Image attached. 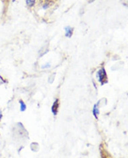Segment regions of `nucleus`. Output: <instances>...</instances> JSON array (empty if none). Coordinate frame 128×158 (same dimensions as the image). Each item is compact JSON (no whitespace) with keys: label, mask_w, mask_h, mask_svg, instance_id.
I'll return each mask as SVG.
<instances>
[{"label":"nucleus","mask_w":128,"mask_h":158,"mask_svg":"<svg viewBox=\"0 0 128 158\" xmlns=\"http://www.w3.org/2000/svg\"><path fill=\"white\" fill-rule=\"evenodd\" d=\"M2 117H3V114H2V112H1V110H0V119L2 118Z\"/></svg>","instance_id":"9d476101"},{"label":"nucleus","mask_w":128,"mask_h":158,"mask_svg":"<svg viewBox=\"0 0 128 158\" xmlns=\"http://www.w3.org/2000/svg\"><path fill=\"white\" fill-rule=\"evenodd\" d=\"M58 0H42V4L44 9H47L55 4Z\"/></svg>","instance_id":"7ed1b4c3"},{"label":"nucleus","mask_w":128,"mask_h":158,"mask_svg":"<svg viewBox=\"0 0 128 158\" xmlns=\"http://www.w3.org/2000/svg\"><path fill=\"white\" fill-rule=\"evenodd\" d=\"M51 65L49 64H45V66H42L43 69H45V68H48V67H50Z\"/></svg>","instance_id":"1a4fd4ad"},{"label":"nucleus","mask_w":128,"mask_h":158,"mask_svg":"<svg viewBox=\"0 0 128 158\" xmlns=\"http://www.w3.org/2000/svg\"><path fill=\"white\" fill-rule=\"evenodd\" d=\"M94 0H88V2H89V3H91V2H93Z\"/></svg>","instance_id":"9b49d317"},{"label":"nucleus","mask_w":128,"mask_h":158,"mask_svg":"<svg viewBox=\"0 0 128 158\" xmlns=\"http://www.w3.org/2000/svg\"><path fill=\"white\" fill-rule=\"evenodd\" d=\"M19 103L20 105H21V112H24V111L26 110V104H25L23 101H21V100H20Z\"/></svg>","instance_id":"6e6552de"},{"label":"nucleus","mask_w":128,"mask_h":158,"mask_svg":"<svg viewBox=\"0 0 128 158\" xmlns=\"http://www.w3.org/2000/svg\"><path fill=\"white\" fill-rule=\"evenodd\" d=\"M35 3H36V0H26V4L29 8L33 7L35 4Z\"/></svg>","instance_id":"0eeeda50"},{"label":"nucleus","mask_w":128,"mask_h":158,"mask_svg":"<svg viewBox=\"0 0 128 158\" xmlns=\"http://www.w3.org/2000/svg\"><path fill=\"white\" fill-rule=\"evenodd\" d=\"M97 77L102 85L108 83V76H107V73H106V71H105L104 68H102V69H100L99 71H97Z\"/></svg>","instance_id":"f257e3e1"},{"label":"nucleus","mask_w":128,"mask_h":158,"mask_svg":"<svg viewBox=\"0 0 128 158\" xmlns=\"http://www.w3.org/2000/svg\"><path fill=\"white\" fill-rule=\"evenodd\" d=\"M100 154H101V158H112L111 155L105 149L103 143H102L100 145Z\"/></svg>","instance_id":"f03ea898"},{"label":"nucleus","mask_w":128,"mask_h":158,"mask_svg":"<svg viewBox=\"0 0 128 158\" xmlns=\"http://www.w3.org/2000/svg\"><path fill=\"white\" fill-rule=\"evenodd\" d=\"M59 105H60V102H59L58 99H56V101L53 103L52 107H51V111L53 113V114H56L58 113V109H59Z\"/></svg>","instance_id":"20e7f679"},{"label":"nucleus","mask_w":128,"mask_h":158,"mask_svg":"<svg viewBox=\"0 0 128 158\" xmlns=\"http://www.w3.org/2000/svg\"><path fill=\"white\" fill-rule=\"evenodd\" d=\"M93 115L95 118H98V114H99V110H98V104H95L93 107V110H92Z\"/></svg>","instance_id":"423d86ee"},{"label":"nucleus","mask_w":128,"mask_h":158,"mask_svg":"<svg viewBox=\"0 0 128 158\" xmlns=\"http://www.w3.org/2000/svg\"><path fill=\"white\" fill-rule=\"evenodd\" d=\"M73 33H74V28H71L69 26H68L65 28V36L68 38H70L71 36L73 35Z\"/></svg>","instance_id":"39448f33"}]
</instances>
